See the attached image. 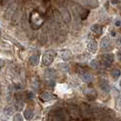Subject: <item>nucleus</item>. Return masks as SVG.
Segmentation results:
<instances>
[{
  "label": "nucleus",
  "instance_id": "obj_18",
  "mask_svg": "<svg viewBox=\"0 0 121 121\" xmlns=\"http://www.w3.org/2000/svg\"><path fill=\"white\" fill-rule=\"evenodd\" d=\"M13 120L14 121H23V117L20 114H16L13 117Z\"/></svg>",
  "mask_w": 121,
  "mask_h": 121
},
{
  "label": "nucleus",
  "instance_id": "obj_3",
  "mask_svg": "<svg viewBox=\"0 0 121 121\" xmlns=\"http://www.w3.org/2000/svg\"><path fill=\"white\" fill-rule=\"evenodd\" d=\"M102 60H103L104 65H105L106 67H110L111 64H112L113 61H114V56H113V55H111V54L103 55Z\"/></svg>",
  "mask_w": 121,
  "mask_h": 121
},
{
  "label": "nucleus",
  "instance_id": "obj_15",
  "mask_svg": "<svg viewBox=\"0 0 121 121\" xmlns=\"http://www.w3.org/2000/svg\"><path fill=\"white\" fill-rule=\"evenodd\" d=\"M45 75H46V78H53L56 76V72L53 69H48L45 73Z\"/></svg>",
  "mask_w": 121,
  "mask_h": 121
},
{
  "label": "nucleus",
  "instance_id": "obj_21",
  "mask_svg": "<svg viewBox=\"0 0 121 121\" xmlns=\"http://www.w3.org/2000/svg\"><path fill=\"white\" fill-rule=\"evenodd\" d=\"M27 97H28V98H29V99H32V98H33V97H34V95H33L31 92H29V93L27 94Z\"/></svg>",
  "mask_w": 121,
  "mask_h": 121
},
{
  "label": "nucleus",
  "instance_id": "obj_12",
  "mask_svg": "<svg viewBox=\"0 0 121 121\" xmlns=\"http://www.w3.org/2000/svg\"><path fill=\"white\" fill-rule=\"evenodd\" d=\"M29 64L32 65V66H36L37 64H38V62H39V57L37 56H31L30 57H29Z\"/></svg>",
  "mask_w": 121,
  "mask_h": 121
},
{
  "label": "nucleus",
  "instance_id": "obj_17",
  "mask_svg": "<svg viewBox=\"0 0 121 121\" xmlns=\"http://www.w3.org/2000/svg\"><path fill=\"white\" fill-rule=\"evenodd\" d=\"M13 111H14V110H13V108H10V107H7V108H6L4 109L5 114H6V115H8V116L12 115Z\"/></svg>",
  "mask_w": 121,
  "mask_h": 121
},
{
  "label": "nucleus",
  "instance_id": "obj_26",
  "mask_svg": "<svg viewBox=\"0 0 121 121\" xmlns=\"http://www.w3.org/2000/svg\"><path fill=\"white\" fill-rule=\"evenodd\" d=\"M0 39H1V33H0Z\"/></svg>",
  "mask_w": 121,
  "mask_h": 121
},
{
  "label": "nucleus",
  "instance_id": "obj_9",
  "mask_svg": "<svg viewBox=\"0 0 121 121\" xmlns=\"http://www.w3.org/2000/svg\"><path fill=\"white\" fill-rule=\"evenodd\" d=\"M100 46H101V48L102 49H108L109 47H110V42H109L108 38V37L103 38L102 41H101Z\"/></svg>",
  "mask_w": 121,
  "mask_h": 121
},
{
  "label": "nucleus",
  "instance_id": "obj_24",
  "mask_svg": "<svg viewBox=\"0 0 121 121\" xmlns=\"http://www.w3.org/2000/svg\"><path fill=\"white\" fill-rule=\"evenodd\" d=\"M3 65H4V64H3V61L0 60V68H1V67H3Z\"/></svg>",
  "mask_w": 121,
  "mask_h": 121
},
{
  "label": "nucleus",
  "instance_id": "obj_6",
  "mask_svg": "<svg viewBox=\"0 0 121 121\" xmlns=\"http://www.w3.org/2000/svg\"><path fill=\"white\" fill-rule=\"evenodd\" d=\"M40 97H41V99L44 100V101H49V100L53 99L55 97L51 93H49V92H44V93H42L40 95Z\"/></svg>",
  "mask_w": 121,
  "mask_h": 121
},
{
  "label": "nucleus",
  "instance_id": "obj_11",
  "mask_svg": "<svg viewBox=\"0 0 121 121\" xmlns=\"http://www.w3.org/2000/svg\"><path fill=\"white\" fill-rule=\"evenodd\" d=\"M81 79L86 82V83H89L92 81V79H93V77L91 76L90 74H87V73H84L82 76H81Z\"/></svg>",
  "mask_w": 121,
  "mask_h": 121
},
{
  "label": "nucleus",
  "instance_id": "obj_10",
  "mask_svg": "<svg viewBox=\"0 0 121 121\" xmlns=\"http://www.w3.org/2000/svg\"><path fill=\"white\" fill-rule=\"evenodd\" d=\"M87 48H88V50L90 51L91 53H96V52H97V43L91 41V42L88 43V45H87Z\"/></svg>",
  "mask_w": 121,
  "mask_h": 121
},
{
  "label": "nucleus",
  "instance_id": "obj_20",
  "mask_svg": "<svg viewBox=\"0 0 121 121\" xmlns=\"http://www.w3.org/2000/svg\"><path fill=\"white\" fill-rule=\"evenodd\" d=\"M115 25L117 26H119L121 25V21L119 20V19H117V20L115 21Z\"/></svg>",
  "mask_w": 121,
  "mask_h": 121
},
{
  "label": "nucleus",
  "instance_id": "obj_8",
  "mask_svg": "<svg viewBox=\"0 0 121 121\" xmlns=\"http://www.w3.org/2000/svg\"><path fill=\"white\" fill-rule=\"evenodd\" d=\"M78 14L80 15V17L82 19H86L87 17V16L89 15V10H86V9H82V8H79L78 7Z\"/></svg>",
  "mask_w": 121,
  "mask_h": 121
},
{
  "label": "nucleus",
  "instance_id": "obj_2",
  "mask_svg": "<svg viewBox=\"0 0 121 121\" xmlns=\"http://www.w3.org/2000/svg\"><path fill=\"white\" fill-rule=\"evenodd\" d=\"M80 4L87 8H97L98 6L97 0H80Z\"/></svg>",
  "mask_w": 121,
  "mask_h": 121
},
{
  "label": "nucleus",
  "instance_id": "obj_14",
  "mask_svg": "<svg viewBox=\"0 0 121 121\" xmlns=\"http://www.w3.org/2000/svg\"><path fill=\"white\" fill-rule=\"evenodd\" d=\"M91 30H92V32H94L96 34H101L102 33V27L99 25H94V26H92Z\"/></svg>",
  "mask_w": 121,
  "mask_h": 121
},
{
  "label": "nucleus",
  "instance_id": "obj_16",
  "mask_svg": "<svg viewBox=\"0 0 121 121\" xmlns=\"http://www.w3.org/2000/svg\"><path fill=\"white\" fill-rule=\"evenodd\" d=\"M120 70H118V69H114L112 72H111V76H112V78L114 79H117L119 77H120Z\"/></svg>",
  "mask_w": 121,
  "mask_h": 121
},
{
  "label": "nucleus",
  "instance_id": "obj_22",
  "mask_svg": "<svg viewBox=\"0 0 121 121\" xmlns=\"http://www.w3.org/2000/svg\"><path fill=\"white\" fill-rule=\"evenodd\" d=\"M119 1H120V0H111V2H112L113 4H117Z\"/></svg>",
  "mask_w": 121,
  "mask_h": 121
},
{
  "label": "nucleus",
  "instance_id": "obj_5",
  "mask_svg": "<svg viewBox=\"0 0 121 121\" xmlns=\"http://www.w3.org/2000/svg\"><path fill=\"white\" fill-rule=\"evenodd\" d=\"M99 86L105 92H108L110 90V86H109L108 82L107 80H105V79H101L99 81Z\"/></svg>",
  "mask_w": 121,
  "mask_h": 121
},
{
  "label": "nucleus",
  "instance_id": "obj_7",
  "mask_svg": "<svg viewBox=\"0 0 121 121\" xmlns=\"http://www.w3.org/2000/svg\"><path fill=\"white\" fill-rule=\"evenodd\" d=\"M24 117H25V118L27 119V120L32 119L33 117H34V112H33V110L31 108H26L24 111Z\"/></svg>",
  "mask_w": 121,
  "mask_h": 121
},
{
  "label": "nucleus",
  "instance_id": "obj_13",
  "mask_svg": "<svg viewBox=\"0 0 121 121\" xmlns=\"http://www.w3.org/2000/svg\"><path fill=\"white\" fill-rule=\"evenodd\" d=\"M70 56H71V54L68 50H64L61 52V57L63 60H68L70 58Z\"/></svg>",
  "mask_w": 121,
  "mask_h": 121
},
{
  "label": "nucleus",
  "instance_id": "obj_4",
  "mask_svg": "<svg viewBox=\"0 0 121 121\" xmlns=\"http://www.w3.org/2000/svg\"><path fill=\"white\" fill-rule=\"evenodd\" d=\"M54 60V56L50 53H47L46 55H44L42 59V63L44 66H49L52 64V62Z\"/></svg>",
  "mask_w": 121,
  "mask_h": 121
},
{
  "label": "nucleus",
  "instance_id": "obj_23",
  "mask_svg": "<svg viewBox=\"0 0 121 121\" xmlns=\"http://www.w3.org/2000/svg\"><path fill=\"white\" fill-rule=\"evenodd\" d=\"M117 45H119V46H120V45H121V38H119V39H118V40H117Z\"/></svg>",
  "mask_w": 121,
  "mask_h": 121
},
{
  "label": "nucleus",
  "instance_id": "obj_1",
  "mask_svg": "<svg viewBox=\"0 0 121 121\" xmlns=\"http://www.w3.org/2000/svg\"><path fill=\"white\" fill-rule=\"evenodd\" d=\"M60 14H61V17L63 19V21L66 23V24H68L71 22V15H70V12L67 10V8L62 6L60 9Z\"/></svg>",
  "mask_w": 121,
  "mask_h": 121
},
{
  "label": "nucleus",
  "instance_id": "obj_19",
  "mask_svg": "<svg viewBox=\"0 0 121 121\" xmlns=\"http://www.w3.org/2000/svg\"><path fill=\"white\" fill-rule=\"evenodd\" d=\"M91 66L94 67V68H97V67H98V65H97V62H96L95 60L92 61V63H91Z\"/></svg>",
  "mask_w": 121,
  "mask_h": 121
},
{
  "label": "nucleus",
  "instance_id": "obj_25",
  "mask_svg": "<svg viewBox=\"0 0 121 121\" xmlns=\"http://www.w3.org/2000/svg\"><path fill=\"white\" fill-rule=\"evenodd\" d=\"M118 59L121 61V53H118Z\"/></svg>",
  "mask_w": 121,
  "mask_h": 121
}]
</instances>
